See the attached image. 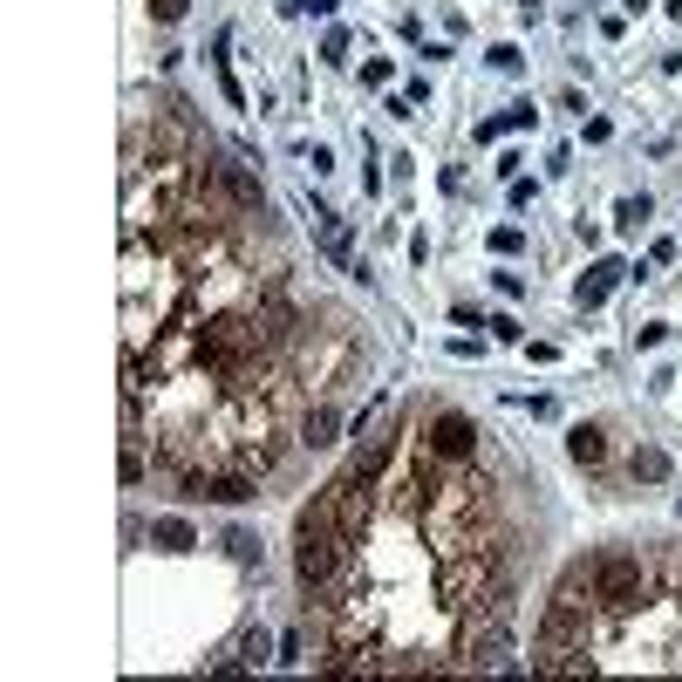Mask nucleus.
<instances>
[{
  "instance_id": "15",
  "label": "nucleus",
  "mask_w": 682,
  "mask_h": 682,
  "mask_svg": "<svg viewBox=\"0 0 682 682\" xmlns=\"http://www.w3.org/2000/svg\"><path fill=\"white\" fill-rule=\"evenodd\" d=\"M301 7H314V14H335L341 0H301Z\"/></svg>"
},
{
  "instance_id": "13",
  "label": "nucleus",
  "mask_w": 682,
  "mask_h": 682,
  "mask_svg": "<svg viewBox=\"0 0 682 682\" xmlns=\"http://www.w3.org/2000/svg\"><path fill=\"white\" fill-rule=\"evenodd\" d=\"M144 7H151V21H164V28H171V21H185L191 0H144Z\"/></svg>"
},
{
  "instance_id": "11",
  "label": "nucleus",
  "mask_w": 682,
  "mask_h": 682,
  "mask_svg": "<svg viewBox=\"0 0 682 682\" xmlns=\"http://www.w3.org/2000/svg\"><path fill=\"white\" fill-rule=\"evenodd\" d=\"M226 546H232V560H239V567H260V539H253V532H232Z\"/></svg>"
},
{
  "instance_id": "1",
  "label": "nucleus",
  "mask_w": 682,
  "mask_h": 682,
  "mask_svg": "<svg viewBox=\"0 0 682 682\" xmlns=\"http://www.w3.org/2000/svg\"><path fill=\"white\" fill-rule=\"evenodd\" d=\"M567 594H580L587 607H601V621H621V614H642L662 587H655V553H594V560H573Z\"/></svg>"
},
{
  "instance_id": "6",
  "label": "nucleus",
  "mask_w": 682,
  "mask_h": 682,
  "mask_svg": "<svg viewBox=\"0 0 682 682\" xmlns=\"http://www.w3.org/2000/svg\"><path fill=\"white\" fill-rule=\"evenodd\" d=\"M628 471H635V485H662L669 478V451L662 444H642V451L628 457Z\"/></svg>"
},
{
  "instance_id": "8",
  "label": "nucleus",
  "mask_w": 682,
  "mask_h": 682,
  "mask_svg": "<svg viewBox=\"0 0 682 682\" xmlns=\"http://www.w3.org/2000/svg\"><path fill=\"white\" fill-rule=\"evenodd\" d=\"M532 103H519V110H505V116H485V123H478V144H492V137H505V130H526L532 123Z\"/></svg>"
},
{
  "instance_id": "5",
  "label": "nucleus",
  "mask_w": 682,
  "mask_h": 682,
  "mask_svg": "<svg viewBox=\"0 0 682 682\" xmlns=\"http://www.w3.org/2000/svg\"><path fill=\"white\" fill-rule=\"evenodd\" d=\"M621 273H628L621 260H594V266H587V280H580V307H601L607 294L621 287Z\"/></svg>"
},
{
  "instance_id": "7",
  "label": "nucleus",
  "mask_w": 682,
  "mask_h": 682,
  "mask_svg": "<svg viewBox=\"0 0 682 682\" xmlns=\"http://www.w3.org/2000/svg\"><path fill=\"white\" fill-rule=\"evenodd\" d=\"M151 539L164 553H191V546H198V532H191L185 519H151Z\"/></svg>"
},
{
  "instance_id": "2",
  "label": "nucleus",
  "mask_w": 682,
  "mask_h": 682,
  "mask_svg": "<svg viewBox=\"0 0 682 682\" xmlns=\"http://www.w3.org/2000/svg\"><path fill=\"white\" fill-rule=\"evenodd\" d=\"M417 437H423V451L444 457V464H478V423L457 417V410H423Z\"/></svg>"
},
{
  "instance_id": "9",
  "label": "nucleus",
  "mask_w": 682,
  "mask_h": 682,
  "mask_svg": "<svg viewBox=\"0 0 682 682\" xmlns=\"http://www.w3.org/2000/svg\"><path fill=\"white\" fill-rule=\"evenodd\" d=\"M239 662H246V669H260V662H273V642H266V628H253V635H246V648H239Z\"/></svg>"
},
{
  "instance_id": "3",
  "label": "nucleus",
  "mask_w": 682,
  "mask_h": 682,
  "mask_svg": "<svg viewBox=\"0 0 682 682\" xmlns=\"http://www.w3.org/2000/svg\"><path fill=\"white\" fill-rule=\"evenodd\" d=\"M335 437H341V410H335V396H314V403L301 410V444H307V451H328Z\"/></svg>"
},
{
  "instance_id": "12",
  "label": "nucleus",
  "mask_w": 682,
  "mask_h": 682,
  "mask_svg": "<svg viewBox=\"0 0 682 682\" xmlns=\"http://www.w3.org/2000/svg\"><path fill=\"white\" fill-rule=\"evenodd\" d=\"M321 62H348V28H328L321 35Z\"/></svg>"
},
{
  "instance_id": "14",
  "label": "nucleus",
  "mask_w": 682,
  "mask_h": 682,
  "mask_svg": "<svg viewBox=\"0 0 682 682\" xmlns=\"http://www.w3.org/2000/svg\"><path fill=\"white\" fill-rule=\"evenodd\" d=\"M519 246H526V232H519V226H498L492 232V253H519Z\"/></svg>"
},
{
  "instance_id": "10",
  "label": "nucleus",
  "mask_w": 682,
  "mask_h": 682,
  "mask_svg": "<svg viewBox=\"0 0 682 682\" xmlns=\"http://www.w3.org/2000/svg\"><path fill=\"white\" fill-rule=\"evenodd\" d=\"M642 219H648V198H621V205H614V226L621 232H635Z\"/></svg>"
},
{
  "instance_id": "4",
  "label": "nucleus",
  "mask_w": 682,
  "mask_h": 682,
  "mask_svg": "<svg viewBox=\"0 0 682 682\" xmlns=\"http://www.w3.org/2000/svg\"><path fill=\"white\" fill-rule=\"evenodd\" d=\"M567 457L580 464V471H601L607 464V430L601 423H573L567 430Z\"/></svg>"
}]
</instances>
